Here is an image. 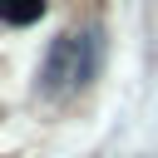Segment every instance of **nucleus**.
<instances>
[{
    "label": "nucleus",
    "mask_w": 158,
    "mask_h": 158,
    "mask_svg": "<svg viewBox=\"0 0 158 158\" xmlns=\"http://www.w3.org/2000/svg\"><path fill=\"white\" fill-rule=\"evenodd\" d=\"M44 10H49V0H0V20L5 25H35V20H44Z\"/></svg>",
    "instance_id": "f03ea898"
},
{
    "label": "nucleus",
    "mask_w": 158,
    "mask_h": 158,
    "mask_svg": "<svg viewBox=\"0 0 158 158\" xmlns=\"http://www.w3.org/2000/svg\"><path fill=\"white\" fill-rule=\"evenodd\" d=\"M94 69H99V35L94 30H69L59 35L49 49H44V64H40V99H74L94 84Z\"/></svg>",
    "instance_id": "f257e3e1"
}]
</instances>
